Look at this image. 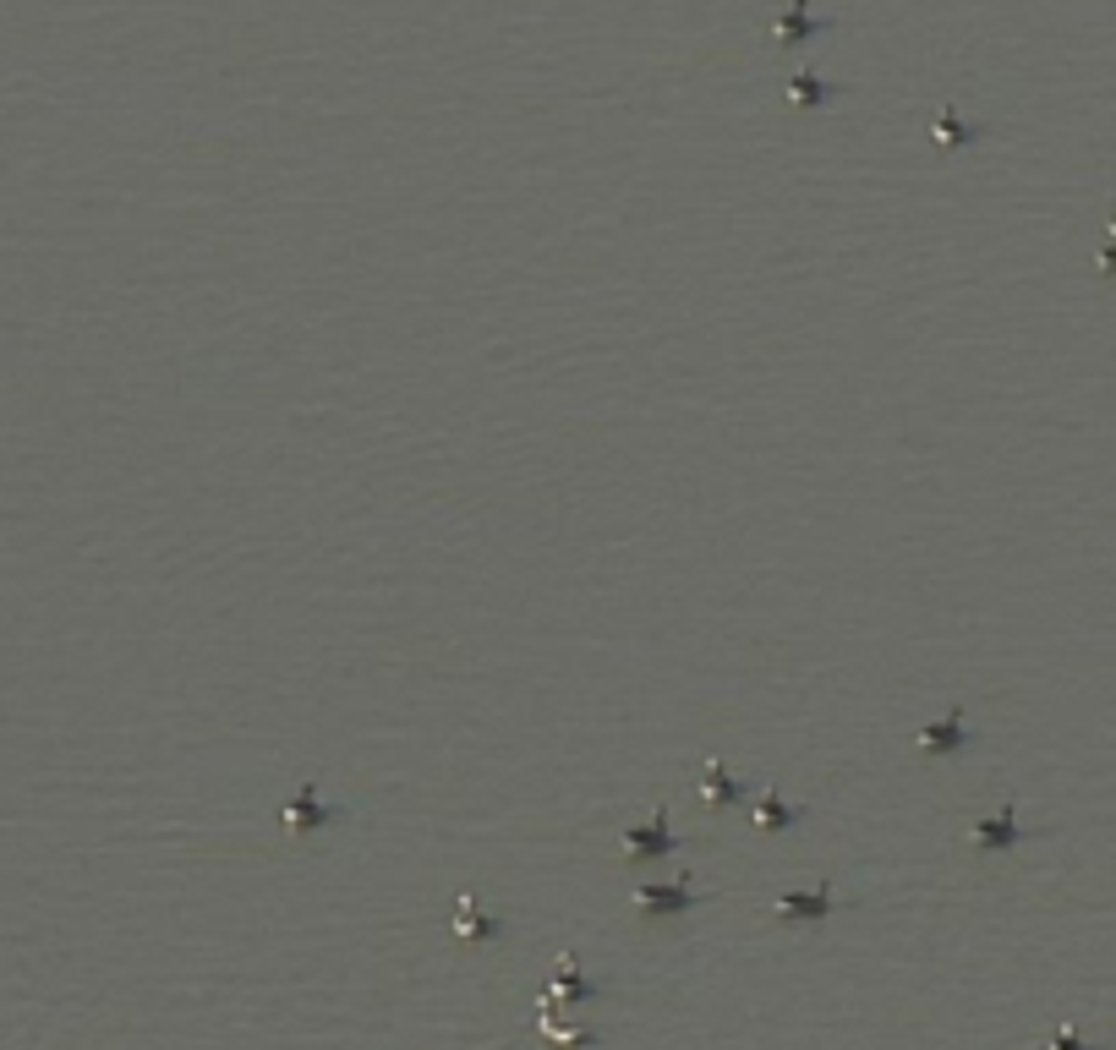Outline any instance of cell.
Segmentation results:
<instances>
[{
    "label": "cell",
    "mask_w": 1116,
    "mask_h": 1050,
    "mask_svg": "<svg viewBox=\"0 0 1116 1050\" xmlns=\"http://www.w3.org/2000/svg\"><path fill=\"white\" fill-rule=\"evenodd\" d=\"M635 903H641V908H662V914H679V908L701 903V892H690V886H641Z\"/></svg>",
    "instance_id": "cell-6"
},
{
    "label": "cell",
    "mask_w": 1116,
    "mask_h": 1050,
    "mask_svg": "<svg viewBox=\"0 0 1116 1050\" xmlns=\"http://www.w3.org/2000/svg\"><path fill=\"white\" fill-rule=\"evenodd\" d=\"M706 799H712V804H739L744 799V783H739V777H728L723 766L712 761V766H706Z\"/></svg>",
    "instance_id": "cell-8"
},
{
    "label": "cell",
    "mask_w": 1116,
    "mask_h": 1050,
    "mask_svg": "<svg viewBox=\"0 0 1116 1050\" xmlns=\"http://www.w3.org/2000/svg\"><path fill=\"white\" fill-rule=\"evenodd\" d=\"M788 93H794V104H827L832 99V83H821L816 72H794V83H788Z\"/></svg>",
    "instance_id": "cell-9"
},
{
    "label": "cell",
    "mask_w": 1116,
    "mask_h": 1050,
    "mask_svg": "<svg viewBox=\"0 0 1116 1050\" xmlns=\"http://www.w3.org/2000/svg\"><path fill=\"white\" fill-rule=\"evenodd\" d=\"M930 132H936V143H974V137H980V126H963L952 110H941Z\"/></svg>",
    "instance_id": "cell-11"
},
{
    "label": "cell",
    "mask_w": 1116,
    "mask_h": 1050,
    "mask_svg": "<svg viewBox=\"0 0 1116 1050\" xmlns=\"http://www.w3.org/2000/svg\"><path fill=\"white\" fill-rule=\"evenodd\" d=\"M460 936H504V925L498 919H487V914H476V903H460Z\"/></svg>",
    "instance_id": "cell-12"
},
{
    "label": "cell",
    "mask_w": 1116,
    "mask_h": 1050,
    "mask_svg": "<svg viewBox=\"0 0 1116 1050\" xmlns=\"http://www.w3.org/2000/svg\"><path fill=\"white\" fill-rule=\"evenodd\" d=\"M1100 268H1106V274H1116V241H1111L1106 252H1100Z\"/></svg>",
    "instance_id": "cell-15"
},
{
    "label": "cell",
    "mask_w": 1116,
    "mask_h": 1050,
    "mask_svg": "<svg viewBox=\"0 0 1116 1050\" xmlns=\"http://www.w3.org/2000/svg\"><path fill=\"white\" fill-rule=\"evenodd\" d=\"M1056 1050H1095V1045H1078V1034L1062 1029V1034H1056Z\"/></svg>",
    "instance_id": "cell-14"
},
{
    "label": "cell",
    "mask_w": 1116,
    "mask_h": 1050,
    "mask_svg": "<svg viewBox=\"0 0 1116 1050\" xmlns=\"http://www.w3.org/2000/svg\"><path fill=\"white\" fill-rule=\"evenodd\" d=\"M558 985H564V996H580V1001L597 996V985H591V979H580L575 968H564V979H558Z\"/></svg>",
    "instance_id": "cell-13"
},
{
    "label": "cell",
    "mask_w": 1116,
    "mask_h": 1050,
    "mask_svg": "<svg viewBox=\"0 0 1116 1050\" xmlns=\"http://www.w3.org/2000/svg\"><path fill=\"white\" fill-rule=\"evenodd\" d=\"M1018 837H1029V832L1018 826V810H1013V804H1007L1002 815H985V821L974 826V843H980V848H1013Z\"/></svg>",
    "instance_id": "cell-2"
},
{
    "label": "cell",
    "mask_w": 1116,
    "mask_h": 1050,
    "mask_svg": "<svg viewBox=\"0 0 1116 1050\" xmlns=\"http://www.w3.org/2000/svg\"><path fill=\"white\" fill-rule=\"evenodd\" d=\"M920 744H925V750H930V755H947V750H963V744H969V722H963V711H958V706H952V711H947V717H941V722H930V728L920 733Z\"/></svg>",
    "instance_id": "cell-1"
},
{
    "label": "cell",
    "mask_w": 1116,
    "mask_h": 1050,
    "mask_svg": "<svg viewBox=\"0 0 1116 1050\" xmlns=\"http://www.w3.org/2000/svg\"><path fill=\"white\" fill-rule=\"evenodd\" d=\"M624 843H630V854H673V848H679V837L668 832V815H657L651 826H635Z\"/></svg>",
    "instance_id": "cell-5"
},
{
    "label": "cell",
    "mask_w": 1116,
    "mask_h": 1050,
    "mask_svg": "<svg viewBox=\"0 0 1116 1050\" xmlns=\"http://www.w3.org/2000/svg\"><path fill=\"white\" fill-rule=\"evenodd\" d=\"M827 28H832L827 17H810L805 0H794V6L777 17V44H799V39H810V33H827Z\"/></svg>",
    "instance_id": "cell-3"
},
{
    "label": "cell",
    "mask_w": 1116,
    "mask_h": 1050,
    "mask_svg": "<svg viewBox=\"0 0 1116 1050\" xmlns=\"http://www.w3.org/2000/svg\"><path fill=\"white\" fill-rule=\"evenodd\" d=\"M794 821H805V810H799V804H783L777 793H766V799L755 804V826H761V832H772V826H794Z\"/></svg>",
    "instance_id": "cell-7"
},
{
    "label": "cell",
    "mask_w": 1116,
    "mask_h": 1050,
    "mask_svg": "<svg viewBox=\"0 0 1116 1050\" xmlns=\"http://www.w3.org/2000/svg\"><path fill=\"white\" fill-rule=\"evenodd\" d=\"M345 810H334V804H318V793L312 788H301L296 793V804H290V826L296 832H312V826H329V821H340Z\"/></svg>",
    "instance_id": "cell-4"
},
{
    "label": "cell",
    "mask_w": 1116,
    "mask_h": 1050,
    "mask_svg": "<svg viewBox=\"0 0 1116 1050\" xmlns=\"http://www.w3.org/2000/svg\"><path fill=\"white\" fill-rule=\"evenodd\" d=\"M783 914H810V919H821V914H832V892L821 886V892H799V897H783Z\"/></svg>",
    "instance_id": "cell-10"
},
{
    "label": "cell",
    "mask_w": 1116,
    "mask_h": 1050,
    "mask_svg": "<svg viewBox=\"0 0 1116 1050\" xmlns=\"http://www.w3.org/2000/svg\"><path fill=\"white\" fill-rule=\"evenodd\" d=\"M1111 225H1116V219H1111Z\"/></svg>",
    "instance_id": "cell-16"
}]
</instances>
